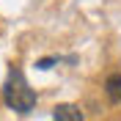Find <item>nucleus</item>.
<instances>
[{"label":"nucleus","instance_id":"1","mask_svg":"<svg viewBox=\"0 0 121 121\" xmlns=\"http://www.w3.org/2000/svg\"><path fill=\"white\" fill-rule=\"evenodd\" d=\"M3 105L17 110V113H30L36 107V91L28 85L22 69H14L8 72L6 83H3Z\"/></svg>","mask_w":121,"mask_h":121},{"label":"nucleus","instance_id":"3","mask_svg":"<svg viewBox=\"0 0 121 121\" xmlns=\"http://www.w3.org/2000/svg\"><path fill=\"white\" fill-rule=\"evenodd\" d=\"M105 94H107V99H110L113 105L121 102V74H118V72L110 74V77L105 80Z\"/></svg>","mask_w":121,"mask_h":121},{"label":"nucleus","instance_id":"2","mask_svg":"<svg viewBox=\"0 0 121 121\" xmlns=\"http://www.w3.org/2000/svg\"><path fill=\"white\" fill-rule=\"evenodd\" d=\"M52 121H85L77 105H58L52 110Z\"/></svg>","mask_w":121,"mask_h":121},{"label":"nucleus","instance_id":"4","mask_svg":"<svg viewBox=\"0 0 121 121\" xmlns=\"http://www.w3.org/2000/svg\"><path fill=\"white\" fill-rule=\"evenodd\" d=\"M52 63H58V58H41L36 63V69H41V72H44V69H52Z\"/></svg>","mask_w":121,"mask_h":121}]
</instances>
